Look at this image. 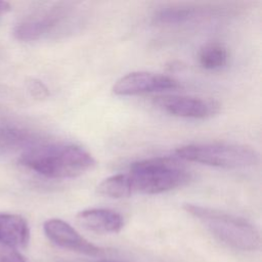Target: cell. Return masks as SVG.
I'll use <instances>...</instances> for the list:
<instances>
[{"label":"cell","instance_id":"cell-9","mask_svg":"<svg viewBox=\"0 0 262 262\" xmlns=\"http://www.w3.org/2000/svg\"><path fill=\"white\" fill-rule=\"evenodd\" d=\"M77 222L84 228L97 233L119 232L124 226L123 216L111 209H87L79 212Z\"/></svg>","mask_w":262,"mask_h":262},{"label":"cell","instance_id":"cell-15","mask_svg":"<svg viewBox=\"0 0 262 262\" xmlns=\"http://www.w3.org/2000/svg\"><path fill=\"white\" fill-rule=\"evenodd\" d=\"M0 262H27L16 248L0 242Z\"/></svg>","mask_w":262,"mask_h":262},{"label":"cell","instance_id":"cell-12","mask_svg":"<svg viewBox=\"0 0 262 262\" xmlns=\"http://www.w3.org/2000/svg\"><path fill=\"white\" fill-rule=\"evenodd\" d=\"M29 239V225L21 216L0 213V242L17 249L27 247Z\"/></svg>","mask_w":262,"mask_h":262},{"label":"cell","instance_id":"cell-1","mask_svg":"<svg viewBox=\"0 0 262 262\" xmlns=\"http://www.w3.org/2000/svg\"><path fill=\"white\" fill-rule=\"evenodd\" d=\"M19 163L28 169L52 179L78 177L95 165L93 157L72 143H41L25 150Z\"/></svg>","mask_w":262,"mask_h":262},{"label":"cell","instance_id":"cell-11","mask_svg":"<svg viewBox=\"0 0 262 262\" xmlns=\"http://www.w3.org/2000/svg\"><path fill=\"white\" fill-rule=\"evenodd\" d=\"M216 8L180 5L169 6L159 9L154 14V21L159 25L177 26L192 23L214 15Z\"/></svg>","mask_w":262,"mask_h":262},{"label":"cell","instance_id":"cell-13","mask_svg":"<svg viewBox=\"0 0 262 262\" xmlns=\"http://www.w3.org/2000/svg\"><path fill=\"white\" fill-rule=\"evenodd\" d=\"M198 59L201 67L205 70H219L227 63L228 51L222 43L210 42L200 49Z\"/></svg>","mask_w":262,"mask_h":262},{"label":"cell","instance_id":"cell-17","mask_svg":"<svg viewBox=\"0 0 262 262\" xmlns=\"http://www.w3.org/2000/svg\"><path fill=\"white\" fill-rule=\"evenodd\" d=\"M7 9H9V5H8L6 2L0 1V13L6 11Z\"/></svg>","mask_w":262,"mask_h":262},{"label":"cell","instance_id":"cell-14","mask_svg":"<svg viewBox=\"0 0 262 262\" xmlns=\"http://www.w3.org/2000/svg\"><path fill=\"white\" fill-rule=\"evenodd\" d=\"M98 193L112 199L128 198L132 194L127 174H116L103 179L97 186Z\"/></svg>","mask_w":262,"mask_h":262},{"label":"cell","instance_id":"cell-16","mask_svg":"<svg viewBox=\"0 0 262 262\" xmlns=\"http://www.w3.org/2000/svg\"><path fill=\"white\" fill-rule=\"evenodd\" d=\"M28 88L30 93L36 98H45L49 95L48 88L40 80L32 79L29 81Z\"/></svg>","mask_w":262,"mask_h":262},{"label":"cell","instance_id":"cell-2","mask_svg":"<svg viewBox=\"0 0 262 262\" xmlns=\"http://www.w3.org/2000/svg\"><path fill=\"white\" fill-rule=\"evenodd\" d=\"M183 208L224 245L244 252H252L259 249L261 242L260 233L249 221L195 204H184Z\"/></svg>","mask_w":262,"mask_h":262},{"label":"cell","instance_id":"cell-3","mask_svg":"<svg viewBox=\"0 0 262 262\" xmlns=\"http://www.w3.org/2000/svg\"><path fill=\"white\" fill-rule=\"evenodd\" d=\"M127 176L132 193L158 194L186 185L191 173L175 158L155 157L130 165Z\"/></svg>","mask_w":262,"mask_h":262},{"label":"cell","instance_id":"cell-8","mask_svg":"<svg viewBox=\"0 0 262 262\" xmlns=\"http://www.w3.org/2000/svg\"><path fill=\"white\" fill-rule=\"evenodd\" d=\"M66 16L64 8H50L19 23L14 28V36L24 42L44 39L56 31Z\"/></svg>","mask_w":262,"mask_h":262},{"label":"cell","instance_id":"cell-10","mask_svg":"<svg viewBox=\"0 0 262 262\" xmlns=\"http://www.w3.org/2000/svg\"><path fill=\"white\" fill-rule=\"evenodd\" d=\"M40 142L32 130L10 123H0V156L23 149L24 151Z\"/></svg>","mask_w":262,"mask_h":262},{"label":"cell","instance_id":"cell-6","mask_svg":"<svg viewBox=\"0 0 262 262\" xmlns=\"http://www.w3.org/2000/svg\"><path fill=\"white\" fill-rule=\"evenodd\" d=\"M180 83L172 77L149 72H132L120 78L113 86V92L121 96H131L150 92L175 90Z\"/></svg>","mask_w":262,"mask_h":262},{"label":"cell","instance_id":"cell-18","mask_svg":"<svg viewBox=\"0 0 262 262\" xmlns=\"http://www.w3.org/2000/svg\"><path fill=\"white\" fill-rule=\"evenodd\" d=\"M96 262H120V261H117V260H113V259H101V260H98Z\"/></svg>","mask_w":262,"mask_h":262},{"label":"cell","instance_id":"cell-4","mask_svg":"<svg viewBox=\"0 0 262 262\" xmlns=\"http://www.w3.org/2000/svg\"><path fill=\"white\" fill-rule=\"evenodd\" d=\"M176 155L183 161L224 169L249 168L260 161L255 148L234 143L186 144L178 147Z\"/></svg>","mask_w":262,"mask_h":262},{"label":"cell","instance_id":"cell-5","mask_svg":"<svg viewBox=\"0 0 262 262\" xmlns=\"http://www.w3.org/2000/svg\"><path fill=\"white\" fill-rule=\"evenodd\" d=\"M154 102L170 115L187 119H208L220 111V104L215 99L190 95L158 96Z\"/></svg>","mask_w":262,"mask_h":262},{"label":"cell","instance_id":"cell-7","mask_svg":"<svg viewBox=\"0 0 262 262\" xmlns=\"http://www.w3.org/2000/svg\"><path fill=\"white\" fill-rule=\"evenodd\" d=\"M43 229L48 239L66 250L87 256H99L104 253L103 249L87 241L74 227L61 219L52 218L45 221Z\"/></svg>","mask_w":262,"mask_h":262}]
</instances>
